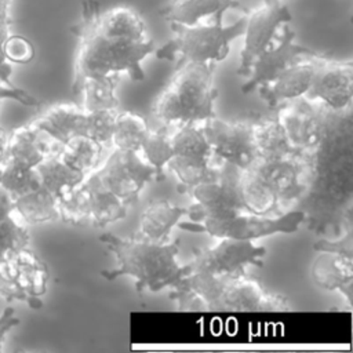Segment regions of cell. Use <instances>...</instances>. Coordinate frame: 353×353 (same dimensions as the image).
<instances>
[{
	"instance_id": "6da1fadb",
	"label": "cell",
	"mask_w": 353,
	"mask_h": 353,
	"mask_svg": "<svg viewBox=\"0 0 353 353\" xmlns=\"http://www.w3.org/2000/svg\"><path fill=\"white\" fill-rule=\"evenodd\" d=\"M101 6L97 0L81 3L80 19L72 26L77 39L72 92L80 94L85 79L105 77L127 73L132 80H143L142 61L156 51L154 41L146 39H128L106 32L99 21Z\"/></svg>"
},
{
	"instance_id": "7a4b0ae2",
	"label": "cell",
	"mask_w": 353,
	"mask_h": 353,
	"mask_svg": "<svg viewBox=\"0 0 353 353\" xmlns=\"http://www.w3.org/2000/svg\"><path fill=\"white\" fill-rule=\"evenodd\" d=\"M99 240L116 256L117 268L102 270L106 280L120 276L134 277L138 292L149 290L157 292L165 287H174L188 272L189 265H179L176 261L179 241L156 243L141 237L124 239L112 233H103Z\"/></svg>"
},
{
	"instance_id": "3957f363",
	"label": "cell",
	"mask_w": 353,
	"mask_h": 353,
	"mask_svg": "<svg viewBox=\"0 0 353 353\" xmlns=\"http://www.w3.org/2000/svg\"><path fill=\"white\" fill-rule=\"evenodd\" d=\"M214 62H183L156 97L152 113L165 124L204 121L215 116Z\"/></svg>"
},
{
	"instance_id": "277c9868",
	"label": "cell",
	"mask_w": 353,
	"mask_h": 353,
	"mask_svg": "<svg viewBox=\"0 0 353 353\" xmlns=\"http://www.w3.org/2000/svg\"><path fill=\"white\" fill-rule=\"evenodd\" d=\"M223 12L212 17L208 23L199 22L192 26L171 23L174 33L164 46L154 51L159 59L183 62H219L230 50V43L243 36L245 17L239 18L232 25H223Z\"/></svg>"
},
{
	"instance_id": "5b68a950",
	"label": "cell",
	"mask_w": 353,
	"mask_h": 353,
	"mask_svg": "<svg viewBox=\"0 0 353 353\" xmlns=\"http://www.w3.org/2000/svg\"><path fill=\"white\" fill-rule=\"evenodd\" d=\"M303 211H291L277 218L265 215L236 214L225 219H205L203 222H178L183 230L193 233H207L218 239L234 240H255L276 233H294L303 222Z\"/></svg>"
},
{
	"instance_id": "8992f818",
	"label": "cell",
	"mask_w": 353,
	"mask_h": 353,
	"mask_svg": "<svg viewBox=\"0 0 353 353\" xmlns=\"http://www.w3.org/2000/svg\"><path fill=\"white\" fill-rule=\"evenodd\" d=\"M239 174L240 168L223 161L221 168H218V175L212 181L192 188L190 194L196 203L186 208L189 221L225 219L244 211L239 193Z\"/></svg>"
},
{
	"instance_id": "52a82bcc",
	"label": "cell",
	"mask_w": 353,
	"mask_h": 353,
	"mask_svg": "<svg viewBox=\"0 0 353 353\" xmlns=\"http://www.w3.org/2000/svg\"><path fill=\"white\" fill-rule=\"evenodd\" d=\"M98 182L128 205L137 203L141 190L154 179V168L139 152L114 148L99 170L92 171Z\"/></svg>"
},
{
	"instance_id": "ba28073f",
	"label": "cell",
	"mask_w": 353,
	"mask_h": 353,
	"mask_svg": "<svg viewBox=\"0 0 353 353\" xmlns=\"http://www.w3.org/2000/svg\"><path fill=\"white\" fill-rule=\"evenodd\" d=\"M265 255L266 248L254 245L251 240L221 239L214 247L196 250L193 261L188 265L190 270L234 277L245 274L248 265L262 268Z\"/></svg>"
},
{
	"instance_id": "9c48e42d",
	"label": "cell",
	"mask_w": 353,
	"mask_h": 353,
	"mask_svg": "<svg viewBox=\"0 0 353 353\" xmlns=\"http://www.w3.org/2000/svg\"><path fill=\"white\" fill-rule=\"evenodd\" d=\"M201 130L211 153L222 161L243 170L255 160L252 121H226L212 116L204 120Z\"/></svg>"
},
{
	"instance_id": "30bf717a",
	"label": "cell",
	"mask_w": 353,
	"mask_h": 353,
	"mask_svg": "<svg viewBox=\"0 0 353 353\" xmlns=\"http://www.w3.org/2000/svg\"><path fill=\"white\" fill-rule=\"evenodd\" d=\"M243 10L247 15L243 33L244 46L237 69L239 76H247L254 58L276 39L280 26L291 21V12L283 0H263V4L256 10Z\"/></svg>"
},
{
	"instance_id": "8fae6325",
	"label": "cell",
	"mask_w": 353,
	"mask_h": 353,
	"mask_svg": "<svg viewBox=\"0 0 353 353\" xmlns=\"http://www.w3.org/2000/svg\"><path fill=\"white\" fill-rule=\"evenodd\" d=\"M294 30L284 25L276 39L254 58L248 68V80L241 85L243 94H248L259 87L272 83L290 65L299 61L305 55L314 54L313 50L296 44L294 41Z\"/></svg>"
},
{
	"instance_id": "7c38bea8",
	"label": "cell",
	"mask_w": 353,
	"mask_h": 353,
	"mask_svg": "<svg viewBox=\"0 0 353 353\" xmlns=\"http://www.w3.org/2000/svg\"><path fill=\"white\" fill-rule=\"evenodd\" d=\"M353 95V63L320 54L314 57V73L305 98L321 101L335 110L345 109Z\"/></svg>"
},
{
	"instance_id": "4fadbf2b",
	"label": "cell",
	"mask_w": 353,
	"mask_h": 353,
	"mask_svg": "<svg viewBox=\"0 0 353 353\" xmlns=\"http://www.w3.org/2000/svg\"><path fill=\"white\" fill-rule=\"evenodd\" d=\"M229 277L189 269L172 287L170 298L176 302L179 310H219L221 295Z\"/></svg>"
},
{
	"instance_id": "5bb4252c",
	"label": "cell",
	"mask_w": 353,
	"mask_h": 353,
	"mask_svg": "<svg viewBox=\"0 0 353 353\" xmlns=\"http://www.w3.org/2000/svg\"><path fill=\"white\" fill-rule=\"evenodd\" d=\"M299 101L283 106L276 119L281 124L290 143L296 150L310 149L320 143L324 123L321 114L310 105V101L305 97Z\"/></svg>"
},
{
	"instance_id": "9a60e30c",
	"label": "cell",
	"mask_w": 353,
	"mask_h": 353,
	"mask_svg": "<svg viewBox=\"0 0 353 353\" xmlns=\"http://www.w3.org/2000/svg\"><path fill=\"white\" fill-rule=\"evenodd\" d=\"M285 309H288V305L283 296L266 292L258 281L248 279L245 274L229 277L219 301V310L262 312Z\"/></svg>"
},
{
	"instance_id": "2e32d148",
	"label": "cell",
	"mask_w": 353,
	"mask_h": 353,
	"mask_svg": "<svg viewBox=\"0 0 353 353\" xmlns=\"http://www.w3.org/2000/svg\"><path fill=\"white\" fill-rule=\"evenodd\" d=\"M316 55L317 52L302 57L281 72L272 83L259 87L261 98L269 108H273L283 101H292L305 97L313 79Z\"/></svg>"
},
{
	"instance_id": "e0dca14e",
	"label": "cell",
	"mask_w": 353,
	"mask_h": 353,
	"mask_svg": "<svg viewBox=\"0 0 353 353\" xmlns=\"http://www.w3.org/2000/svg\"><path fill=\"white\" fill-rule=\"evenodd\" d=\"M59 148L61 143L28 123L11 130L3 160L26 168H34L46 156L58 152Z\"/></svg>"
},
{
	"instance_id": "ac0fdd59",
	"label": "cell",
	"mask_w": 353,
	"mask_h": 353,
	"mask_svg": "<svg viewBox=\"0 0 353 353\" xmlns=\"http://www.w3.org/2000/svg\"><path fill=\"white\" fill-rule=\"evenodd\" d=\"M85 121L83 106L55 103L43 110L29 124L62 145L76 135H85Z\"/></svg>"
},
{
	"instance_id": "d6986e66",
	"label": "cell",
	"mask_w": 353,
	"mask_h": 353,
	"mask_svg": "<svg viewBox=\"0 0 353 353\" xmlns=\"http://www.w3.org/2000/svg\"><path fill=\"white\" fill-rule=\"evenodd\" d=\"M88 207V223L103 228L113 223L127 214L128 204L108 192L97 179L94 172L88 174L81 182Z\"/></svg>"
},
{
	"instance_id": "ffe728a7",
	"label": "cell",
	"mask_w": 353,
	"mask_h": 353,
	"mask_svg": "<svg viewBox=\"0 0 353 353\" xmlns=\"http://www.w3.org/2000/svg\"><path fill=\"white\" fill-rule=\"evenodd\" d=\"M312 277L319 287L324 290H338L350 299L353 280L352 256L323 251L313 262Z\"/></svg>"
},
{
	"instance_id": "44dd1931",
	"label": "cell",
	"mask_w": 353,
	"mask_h": 353,
	"mask_svg": "<svg viewBox=\"0 0 353 353\" xmlns=\"http://www.w3.org/2000/svg\"><path fill=\"white\" fill-rule=\"evenodd\" d=\"M18 263V284L25 296V303L32 309H40L43 302L40 298L47 291L48 269L46 263L29 247L15 251Z\"/></svg>"
},
{
	"instance_id": "7402d4cb",
	"label": "cell",
	"mask_w": 353,
	"mask_h": 353,
	"mask_svg": "<svg viewBox=\"0 0 353 353\" xmlns=\"http://www.w3.org/2000/svg\"><path fill=\"white\" fill-rule=\"evenodd\" d=\"M239 193L244 211L258 215H265L273 211L280 201L277 192L251 164L247 168L240 170Z\"/></svg>"
},
{
	"instance_id": "603a6c76",
	"label": "cell",
	"mask_w": 353,
	"mask_h": 353,
	"mask_svg": "<svg viewBox=\"0 0 353 353\" xmlns=\"http://www.w3.org/2000/svg\"><path fill=\"white\" fill-rule=\"evenodd\" d=\"M186 215V208L172 205L167 200L152 201L141 214L139 233L137 237L165 243L168 240L171 229L178 225L179 219Z\"/></svg>"
},
{
	"instance_id": "cb8c5ba5",
	"label": "cell",
	"mask_w": 353,
	"mask_h": 353,
	"mask_svg": "<svg viewBox=\"0 0 353 353\" xmlns=\"http://www.w3.org/2000/svg\"><path fill=\"white\" fill-rule=\"evenodd\" d=\"M236 0H170L163 6L160 14L170 23L192 26L204 18L225 12L229 8H239Z\"/></svg>"
},
{
	"instance_id": "d4e9b609",
	"label": "cell",
	"mask_w": 353,
	"mask_h": 353,
	"mask_svg": "<svg viewBox=\"0 0 353 353\" xmlns=\"http://www.w3.org/2000/svg\"><path fill=\"white\" fill-rule=\"evenodd\" d=\"M12 212L26 225H39L58 219L57 196L39 186L14 199Z\"/></svg>"
},
{
	"instance_id": "484cf974",
	"label": "cell",
	"mask_w": 353,
	"mask_h": 353,
	"mask_svg": "<svg viewBox=\"0 0 353 353\" xmlns=\"http://www.w3.org/2000/svg\"><path fill=\"white\" fill-rule=\"evenodd\" d=\"M34 171L41 188L51 192L54 196L77 186L85 178L81 172L69 167L59 156L58 152L46 156L36 167Z\"/></svg>"
},
{
	"instance_id": "4316f807",
	"label": "cell",
	"mask_w": 353,
	"mask_h": 353,
	"mask_svg": "<svg viewBox=\"0 0 353 353\" xmlns=\"http://www.w3.org/2000/svg\"><path fill=\"white\" fill-rule=\"evenodd\" d=\"M254 143L259 157H285L299 153L288 141L281 124L274 119L252 123Z\"/></svg>"
},
{
	"instance_id": "83f0119b",
	"label": "cell",
	"mask_w": 353,
	"mask_h": 353,
	"mask_svg": "<svg viewBox=\"0 0 353 353\" xmlns=\"http://www.w3.org/2000/svg\"><path fill=\"white\" fill-rule=\"evenodd\" d=\"M102 148L99 142L87 135H76L62 143L58 153L69 167L87 176L97 170Z\"/></svg>"
},
{
	"instance_id": "f1b7e54d",
	"label": "cell",
	"mask_w": 353,
	"mask_h": 353,
	"mask_svg": "<svg viewBox=\"0 0 353 353\" xmlns=\"http://www.w3.org/2000/svg\"><path fill=\"white\" fill-rule=\"evenodd\" d=\"M148 132L149 127L142 116L128 110H119L110 145L123 150L139 152Z\"/></svg>"
},
{
	"instance_id": "f546056e",
	"label": "cell",
	"mask_w": 353,
	"mask_h": 353,
	"mask_svg": "<svg viewBox=\"0 0 353 353\" xmlns=\"http://www.w3.org/2000/svg\"><path fill=\"white\" fill-rule=\"evenodd\" d=\"M165 167H168L181 185L189 190L199 183L212 181L218 175V168L210 164V159L172 156Z\"/></svg>"
},
{
	"instance_id": "4dcf8cb0",
	"label": "cell",
	"mask_w": 353,
	"mask_h": 353,
	"mask_svg": "<svg viewBox=\"0 0 353 353\" xmlns=\"http://www.w3.org/2000/svg\"><path fill=\"white\" fill-rule=\"evenodd\" d=\"M117 81L119 74L85 79L80 88V94L84 95L83 109L94 110L103 108H120L119 99L114 94Z\"/></svg>"
},
{
	"instance_id": "1f68e13d",
	"label": "cell",
	"mask_w": 353,
	"mask_h": 353,
	"mask_svg": "<svg viewBox=\"0 0 353 353\" xmlns=\"http://www.w3.org/2000/svg\"><path fill=\"white\" fill-rule=\"evenodd\" d=\"M170 139L174 156L194 159H211L212 156L203 130L197 128L194 123L179 124V128L170 134Z\"/></svg>"
},
{
	"instance_id": "d6a6232c",
	"label": "cell",
	"mask_w": 353,
	"mask_h": 353,
	"mask_svg": "<svg viewBox=\"0 0 353 353\" xmlns=\"http://www.w3.org/2000/svg\"><path fill=\"white\" fill-rule=\"evenodd\" d=\"M139 152H142V157L154 168V179L163 181L164 167L167 165L168 160L174 156L170 134L167 132V130H149Z\"/></svg>"
},
{
	"instance_id": "836d02e7",
	"label": "cell",
	"mask_w": 353,
	"mask_h": 353,
	"mask_svg": "<svg viewBox=\"0 0 353 353\" xmlns=\"http://www.w3.org/2000/svg\"><path fill=\"white\" fill-rule=\"evenodd\" d=\"M0 186H3L12 199L40 186L34 168L17 165L7 160L0 161Z\"/></svg>"
},
{
	"instance_id": "e575fe53",
	"label": "cell",
	"mask_w": 353,
	"mask_h": 353,
	"mask_svg": "<svg viewBox=\"0 0 353 353\" xmlns=\"http://www.w3.org/2000/svg\"><path fill=\"white\" fill-rule=\"evenodd\" d=\"M120 108H103L85 110V135L99 142L102 146L110 145L114 120Z\"/></svg>"
},
{
	"instance_id": "d590c367",
	"label": "cell",
	"mask_w": 353,
	"mask_h": 353,
	"mask_svg": "<svg viewBox=\"0 0 353 353\" xmlns=\"http://www.w3.org/2000/svg\"><path fill=\"white\" fill-rule=\"evenodd\" d=\"M30 236L28 226L11 211L8 216L0 221V248L18 251L29 247Z\"/></svg>"
},
{
	"instance_id": "8d00e7d4",
	"label": "cell",
	"mask_w": 353,
	"mask_h": 353,
	"mask_svg": "<svg viewBox=\"0 0 353 353\" xmlns=\"http://www.w3.org/2000/svg\"><path fill=\"white\" fill-rule=\"evenodd\" d=\"M3 52L10 63H28L34 58V47L21 34H8L4 41Z\"/></svg>"
},
{
	"instance_id": "74e56055",
	"label": "cell",
	"mask_w": 353,
	"mask_h": 353,
	"mask_svg": "<svg viewBox=\"0 0 353 353\" xmlns=\"http://www.w3.org/2000/svg\"><path fill=\"white\" fill-rule=\"evenodd\" d=\"M11 4L12 0H0V80L11 83V65L6 59L3 46L10 34L11 26Z\"/></svg>"
},
{
	"instance_id": "f35d334b",
	"label": "cell",
	"mask_w": 353,
	"mask_h": 353,
	"mask_svg": "<svg viewBox=\"0 0 353 353\" xmlns=\"http://www.w3.org/2000/svg\"><path fill=\"white\" fill-rule=\"evenodd\" d=\"M14 99L25 106H33L37 108L41 105V102L33 97L32 94L26 92L22 88H18L17 85H14L12 83H7V81H1L0 80V99Z\"/></svg>"
},
{
	"instance_id": "ab89813d",
	"label": "cell",
	"mask_w": 353,
	"mask_h": 353,
	"mask_svg": "<svg viewBox=\"0 0 353 353\" xmlns=\"http://www.w3.org/2000/svg\"><path fill=\"white\" fill-rule=\"evenodd\" d=\"M314 250L317 251H332V252H338L342 255H347L352 256V239H350V233H347V236L345 239H342L341 241H319L314 245Z\"/></svg>"
},
{
	"instance_id": "60d3db41",
	"label": "cell",
	"mask_w": 353,
	"mask_h": 353,
	"mask_svg": "<svg viewBox=\"0 0 353 353\" xmlns=\"http://www.w3.org/2000/svg\"><path fill=\"white\" fill-rule=\"evenodd\" d=\"M19 324V319L15 316L12 307H6L0 312V352L3 350V342L11 328Z\"/></svg>"
},
{
	"instance_id": "b9f144b4",
	"label": "cell",
	"mask_w": 353,
	"mask_h": 353,
	"mask_svg": "<svg viewBox=\"0 0 353 353\" xmlns=\"http://www.w3.org/2000/svg\"><path fill=\"white\" fill-rule=\"evenodd\" d=\"M12 205H14L12 196L3 186H0V221L11 214Z\"/></svg>"
},
{
	"instance_id": "7bdbcfd3",
	"label": "cell",
	"mask_w": 353,
	"mask_h": 353,
	"mask_svg": "<svg viewBox=\"0 0 353 353\" xmlns=\"http://www.w3.org/2000/svg\"><path fill=\"white\" fill-rule=\"evenodd\" d=\"M10 132H11V130L0 127V161L3 160V157L6 154L8 139H10Z\"/></svg>"
},
{
	"instance_id": "ee69618b",
	"label": "cell",
	"mask_w": 353,
	"mask_h": 353,
	"mask_svg": "<svg viewBox=\"0 0 353 353\" xmlns=\"http://www.w3.org/2000/svg\"><path fill=\"white\" fill-rule=\"evenodd\" d=\"M0 174H1V168H0Z\"/></svg>"
},
{
	"instance_id": "f6af8a7d",
	"label": "cell",
	"mask_w": 353,
	"mask_h": 353,
	"mask_svg": "<svg viewBox=\"0 0 353 353\" xmlns=\"http://www.w3.org/2000/svg\"><path fill=\"white\" fill-rule=\"evenodd\" d=\"M0 103H1V99H0Z\"/></svg>"
}]
</instances>
